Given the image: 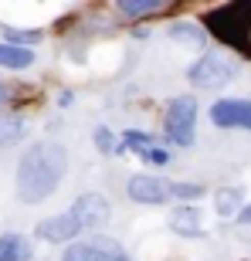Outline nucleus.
Masks as SVG:
<instances>
[{
    "instance_id": "obj_6",
    "label": "nucleus",
    "mask_w": 251,
    "mask_h": 261,
    "mask_svg": "<svg viewBox=\"0 0 251 261\" xmlns=\"http://www.w3.org/2000/svg\"><path fill=\"white\" fill-rule=\"evenodd\" d=\"M68 214L78 221L82 231H92V227H102V224L109 221L112 207H109V200L102 194H82L71 207H68Z\"/></svg>"
},
{
    "instance_id": "obj_21",
    "label": "nucleus",
    "mask_w": 251,
    "mask_h": 261,
    "mask_svg": "<svg viewBox=\"0 0 251 261\" xmlns=\"http://www.w3.org/2000/svg\"><path fill=\"white\" fill-rule=\"evenodd\" d=\"M238 221H241V224H251V203H244V207H241V214H238Z\"/></svg>"
},
{
    "instance_id": "obj_18",
    "label": "nucleus",
    "mask_w": 251,
    "mask_h": 261,
    "mask_svg": "<svg viewBox=\"0 0 251 261\" xmlns=\"http://www.w3.org/2000/svg\"><path fill=\"white\" fill-rule=\"evenodd\" d=\"M139 156H143L146 163H153V166H166V163H170V153H166V149H156V146L139 149Z\"/></svg>"
},
{
    "instance_id": "obj_17",
    "label": "nucleus",
    "mask_w": 251,
    "mask_h": 261,
    "mask_svg": "<svg viewBox=\"0 0 251 261\" xmlns=\"http://www.w3.org/2000/svg\"><path fill=\"white\" fill-rule=\"evenodd\" d=\"M4 38H7V44H20V48H28V44L41 41V31H14V28H7V31H4Z\"/></svg>"
},
{
    "instance_id": "obj_13",
    "label": "nucleus",
    "mask_w": 251,
    "mask_h": 261,
    "mask_svg": "<svg viewBox=\"0 0 251 261\" xmlns=\"http://www.w3.org/2000/svg\"><path fill=\"white\" fill-rule=\"evenodd\" d=\"M0 261H31V244L20 234H4L0 238Z\"/></svg>"
},
{
    "instance_id": "obj_20",
    "label": "nucleus",
    "mask_w": 251,
    "mask_h": 261,
    "mask_svg": "<svg viewBox=\"0 0 251 261\" xmlns=\"http://www.w3.org/2000/svg\"><path fill=\"white\" fill-rule=\"evenodd\" d=\"M95 146L102 149V153H112V146H116V143H112V133H109V129H95ZM116 149H119V146H116Z\"/></svg>"
},
{
    "instance_id": "obj_16",
    "label": "nucleus",
    "mask_w": 251,
    "mask_h": 261,
    "mask_svg": "<svg viewBox=\"0 0 251 261\" xmlns=\"http://www.w3.org/2000/svg\"><path fill=\"white\" fill-rule=\"evenodd\" d=\"M217 211H221V217H238L241 214V194L238 190H224V194H217Z\"/></svg>"
},
{
    "instance_id": "obj_4",
    "label": "nucleus",
    "mask_w": 251,
    "mask_h": 261,
    "mask_svg": "<svg viewBox=\"0 0 251 261\" xmlns=\"http://www.w3.org/2000/svg\"><path fill=\"white\" fill-rule=\"evenodd\" d=\"M197 133V102L190 95H177L166 106V139L177 146H193Z\"/></svg>"
},
{
    "instance_id": "obj_9",
    "label": "nucleus",
    "mask_w": 251,
    "mask_h": 261,
    "mask_svg": "<svg viewBox=\"0 0 251 261\" xmlns=\"http://www.w3.org/2000/svg\"><path fill=\"white\" fill-rule=\"evenodd\" d=\"M34 234H38L41 241L65 244V241H75L78 234H82V227H78V221L65 211V214H55V217H48V221H41Z\"/></svg>"
},
{
    "instance_id": "obj_19",
    "label": "nucleus",
    "mask_w": 251,
    "mask_h": 261,
    "mask_svg": "<svg viewBox=\"0 0 251 261\" xmlns=\"http://www.w3.org/2000/svg\"><path fill=\"white\" fill-rule=\"evenodd\" d=\"M204 194V187L200 184H173V197H184V200H197V197Z\"/></svg>"
},
{
    "instance_id": "obj_7",
    "label": "nucleus",
    "mask_w": 251,
    "mask_h": 261,
    "mask_svg": "<svg viewBox=\"0 0 251 261\" xmlns=\"http://www.w3.org/2000/svg\"><path fill=\"white\" fill-rule=\"evenodd\" d=\"M211 122L221 129H248L251 133V102H244V98H221V102H214Z\"/></svg>"
},
{
    "instance_id": "obj_2",
    "label": "nucleus",
    "mask_w": 251,
    "mask_h": 261,
    "mask_svg": "<svg viewBox=\"0 0 251 261\" xmlns=\"http://www.w3.org/2000/svg\"><path fill=\"white\" fill-rule=\"evenodd\" d=\"M207 31L214 38H221L224 44L244 51L251 58V4L248 0H238V4H224V7L211 10L204 17Z\"/></svg>"
},
{
    "instance_id": "obj_22",
    "label": "nucleus",
    "mask_w": 251,
    "mask_h": 261,
    "mask_svg": "<svg viewBox=\"0 0 251 261\" xmlns=\"http://www.w3.org/2000/svg\"><path fill=\"white\" fill-rule=\"evenodd\" d=\"M10 95H14V92H10V88H7V85H0V106H4V102H7V98H10Z\"/></svg>"
},
{
    "instance_id": "obj_8",
    "label": "nucleus",
    "mask_w": 251,
    "mask_h": 261,
    "mask_svg": "<svg viewBox=\"0 0 251 261\" xmlns=\"http://www.w3.org/2000/svg\"><path fill=\"white\" fill-rule=\"evenodd\" d=\"M126 194L133 197L136 203H163L173 197V184H166L163 176H149V173H136L129 176Z\"/></svg>"
},
{
    "instance_id": "obj_14",
    "label": "nucleus",
    "mask_w": 251,
    "mask_h": 261,
    "mask_svg": "<svg viewBox=\"0 0 251 261\" xmlns=\"http://www.w3.org/2000/svg\"><path fill=\"white\" fill-rule=\"evenodd\" d=\"M170 38L184 41V44H190V48H204L207 31H204L200 24H173V28H170Z\"/></svg>"
},
{
    "instance_id": "obj_10",
    "label": "nucleus",
    "mask_w": 251,
    "mask_h": 261,
    "mask_svg": "<svg viewBox=\"0 0 251 261\" xmlns=\"http://www.w3.org/2000/svg\"><path fill=\"white\" fill-rule=\"evenodd\" d=\"M116 10L126 17H153V14H166L170 4L166 0H119Z\"/></svg>"
},
{
    "instance_id": "obj_15",
    "label": "nucleus",
    "mask_w": 251,
    "mask_h": 261,
    "mask_svg": "<svg viewBox=\"0 0 251 261\" xmlns=\"http://www.w3.org/2000/svg\"><path fill=\"white\" fill-rule=\"evenodd\" d=\"M20 136H24V119H20V116H10V112H4V116H0V146L17 143Z\"/></svg>"
},
{
    "instance_id": "obj_5",
    "label": "nucleus",
    "mask_w": 251,
    "mask_h": 261,
    "mask_svg": "<svg viewBox=\"0 0 251 261\" xmlns=\"http://www.w3.org/2000/svg\"><path fill=\"white\" fill-rule=\"evenodd\" d=\"M61 261H133L129 254L109 238H95V241H78L65 251Z\"/></svg>"
},
{
    "instance_id": "obj_3",
    "label": "nucleus",
    "mask_w": 251,
    "mask_h": 261,
    "mask_svg": "<svg viewBox=\"0 0 251 261\" xmlns=\"http://www.w3.org/2000/svg\"><path fill=\"white\" fill-rule=\"evenodd\" d=\"M234 75H238V65H234L228 55H217V51H207V55H200V58L190 65V71H187L190 85H193V88H204V92L228 85Z\"/></svg>"
},
{
    "instance_id": "obj_11",
    "label": "nucleus",
    "mask_w": 251,
    "mask_h": 261,
    "mask_svg": "<svg viewBox=\"0 0 251 261\" xmlns=\"http://www.w3.org/2000/svg\"><path fill=\"white\" fill-rule=\"evenodd\" d=\"M34 65V51L20 48V44H7L0 41V68H10V71H20V68Z\"/></svg>"
},
{
    "instance_id": "obj_1",
    "label": "nucleus",
    "mask_w": 251,
    "mask_h": 261,
    "mask_svg": "<svg viewBox=\"0 0 251 261\" xmlns=\"http://www.w3.org/2000/svg\"><path fill=\"white\" fill-rule=\"evenodd\" d=\"M68 173V149L55 139L34 143L17 163V200L41 203L48 200Z\"/></svg>"
},
{
    "instance_id": "obj_12",
    "label": "nucleus",
    "mask_w": 251,
    "mask_h": 261,
    "mask_svg": "<svg viewBox=\"0 0 251 261\" xmlns=\"http://www.w3.org/2000/svg\"><path fill=\"white\" fill-rule=\"evenodd\" d=\"M170 227L177 234H184V238H193V234H200V211L197 207H180V211L170 217Z\"/></svg>"
}]
</instances>
